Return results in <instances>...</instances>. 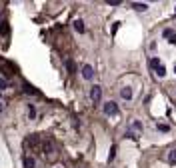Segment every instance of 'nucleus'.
<instances>
[{
	"label": "nucleus",
	"mask_w": 176,
	"mask_h": 168,
	"mask_svg": "<svg viewBox=\"0 0 176 168\" xmlns=\"http://www.w3.org/2000/svg\"><path fill=\"white\" fill-rule=\"evenodd\" d=\"M132 126H134V130H144L142 122H138V120H134V122H132Z\"/></svg>",
	"instance_id": "4468645a"
},
{
	"label": "nucleus",
	"mask_w": 176,
	"mask_h": 168,
	"mask_svg": "<svg viewBox=\"0 0 176 168\" xmlns=\"http://www.w3.org/2000/svg\"><path fill=\"white\" fill-rule=\"evenodd\" d=\"M72 26H74V30L78 32V34H82V32L86 30V28H84V22H82V20H74V22H72Z\"/></svg>",
	"instance_id": "39448f33"
},
{
	"label": "nucleus",
	"mask_w": 176,
	"mask_h": 168,
	"mask_svg": "<svg viewBox=\"0 0 176 168\" xmlns=\"http://www.w3.org/2000/svg\"><path fill=\"white\" fill-rule=\"evenodd\" d=\"M104 114H108V116H116V114H118V104H116V102H112V100L104 102Z\"/></svg>",
	"instance_id": "f257e3e1"
},
{
	"label": "nucleus",
	"mask_w": 176,
	"mask_h": 168,
	"mask_svg": "<svg viewBox=\"0 0 176 168\" xmlns=\"http://www.w3.org/2000/svg\"><path fill=\"white\" fill-rule=\"evenodd\" d=\"M24 90H26V92H32V94H38V90H34L30 84H24Z\"/></svg>",
	"instance_id": "f3484780"
},
{
	"label": "nucleus",
	"mask_w": 176,
	"mask_h": 168,
	"mask_svg": "<svg viewBox=\"0 0 176 168\" xmlns=\"http://www.w3.org/2000/svg\"><path fill=\"white\" fill-rule=\"evenodd\" d=\"M126 138H130V140H136L138 136H134V132H132V130H126V134H124Z\"/></svg>",
	"instance_id": "dca6fc26"
},
{
	"label": "nucleus",
	"mask_w": 176,
	"mask_h": 168,
	"mask_svg": "<svg viewBox=\"0 0 176 168\" xmlns=\"http://www.w3.org/2000/svg\"><path fill=\"white\" fill-rule=\"evenodd\" d=\"M28 116H30V118H34V116H36V110H34V106H30V108H28Z\"/></svg>",
	"instance_id": "6ab92c4d"
},
{
	"label": "nucleus",
	"mask_w": 176,
	"mask_h": 168,
	"mask_svg": "<svg viewBox=\"0 0 176 168\" xmlns=\"http://www.w3.org/2000/svg\"><path fill=\"white\" fill-rule=\"evenodd\" d=\"M174 16H176V10H174Z\"/></svg>",
	"instance_id": "b1692460"
},
{
	"label": "nucleus",
	"mask_w": 176,
	"mask_h": 168,
	"mask_svg": "<svg viewBox=\"0 0 176 168\" xmlns=\"http://www.w3.org/2000/svg\"><path fill=\"white\" fill-rule=\"evenodd\" d=\"M150 66H152L154 70H156L158 66H160V60H158V58H152V60H150Z\"/></svg>",
	"instance_id": "ddd939ff"
},
{
	"label": "nucleus",
	"mask_w": 176,
	"mask_h": 168,
	"mask_svg": "<svg viewBox=\"0 0 176 168\" xmlns=\"http://www.w3.org/2000/svg\"><path fill=\"white\" fill-rule=\"evenodd\" d=\"M168 162L170 164H176V150H170L168 152Z\"/></svg>",
	"instance_id": "9d476101"
},
{
	"label": "nucleus",
	"mask_w": 176,
	"mask_h": 168,
	"mask_svg": "<svg viewBox=\"0 0 176 168\" xmlns=\"http://www.w3.org/2000/svg\"><path fill=\"white\" fill-rule=\"evenodd\" d=\"M156 74H158V76H160V78H164V76H166V68H164L162 64H160V66L156 68Z\"/></svg>",
	"instance_id": "9b49d317"
},
{
	"label": "nucleus",
	"mask_w": 176,
	"mask_h": 168,
	"mask_svg": "<svg viewBox=\"0 0 176 168\" xmlns=\"http://www.w3.org/2000/svg\"><path fill=\"white\" fill-rule=\"evenodd\" d=\"M172 34H174V32H172V28H166V30L162 32V36H164V38H170Z\"/></svg>",
	"instance_id": "2eb2a0df"
},
{
	"label": "nucleus",
	"mask_w": 176,
	"mask_h": 168,
	"mask_svg": "<svg viewBox=\"0 0 176 168\" xmlns=\"http://www.w3.org/2000/svg\"><path fill=\"white\" fill-rule=\"evenodd\" d=\"M174 74H176V66H174Z\"/></svg>",
	"instance_id": "4be33fe9"
},
{
	"label": "nucleus",
	"mask_w": 176,
	"mask_h": 168,
	"mask_svg": "<svg viewBox=\"0 0 176 168\" xmlns=\"http://www.w3.org/2000/svg\"><path fill=\"white\" fill-rule=\"evenodd\" d=\"M66 68H68L70 72H74V62H72V60H68V62H66Z\"/></svg>",
	"instance_id": "a211bd4d"
},
{
	"label": "nucleus",
	"mask_w": 176,
	"mask_h": 168,
	"mask_svg": "<svg viewBox=\"0 0 176 168\" xmlns=\"http://www.w3.org/2000/svg\"><path fill=\"white\" fill-rule=\"evenodd\" d=\"M114 156H116V144H112V146H110V154H108V162H112V160H114Z\"/></svg>",
	"instance_id": "1a4fd4ad"
},
{
	"label": "nucleus",
	"mask_w": 176,
	"mask_h": 168,
	"mask_svg": "<svg viewBox=\"0 0 176 168\" xmlns=\"http://www.w3.org/2000/svg\"><path fill=\"white\" fill-rule=\"evenodd\" d=\"M132 8H134V10H138V12H146V10H148V4H144V2H134V4H132Z\"/></svg>",
	"instance_id": "0eeeda50"
},
{
	"label": "nucleus",
	"mask_w": 176,
	"mask_h": 168,
	"mask_svg": "<svg viewBox=\"0 0 176 168\" xmlns=\"http://www.w3.org/2000/svg\"><path fill=\"white\" fill-rule=\"evenodd\" d=\"M156 130H160V132H168L170 126H168V124H156Z\"/></svg>",
	"instance_id": "f8f14e48"
},
{
	"label": "nucleus",
	"mask_w": 176,
	"mask_h": 168,
	"mask_svg": "<svg viewBox=\"0 0 176 168\" xmlns=\"http://www.w3.org/2000/svg\"><path fill=\"white\" fill-rule=\"evenodd\" d=\"M0 110H2V104H0Z\"/></svg>",
	"instance_id": "5701e85b"
},
{
	"label": "nucleus",
	"mask_w": 176,
	"mask_h": 168,
	"mask_svg": "<svg viewBox=\"0 0 176 168\" xmlns=\"http://www.w3.org/2000/svg\"><path fill=\"white\" fill-rule=\"evenodd\" d=\"M8 32H10V26H8V22H6V20H2V22H0V34H2V36H6Z\"/></svg>",
	"instance_id": "423d86ee"
},
{
	"label": "nucleus",
	"mask_w": 176,
	"mask_h": 168,
	"mask_svg": "<svg viewBox=\"0 0 176 168\" xmlns=\"http://www.w3.org/2000/svg\"><path fill=\"white\" fill-rule=\"evenodd\" d=\"M34 164H36V162H34L32 156H26V158H24V168H34Z\"/></svg>",
	"instance_id": "6e6552de"
},
{
	"label": "nucleus",
	"mask_w": 176,
	"mask_h": 168,
	"mask_svg": "<svg viewBox=\"0 0 176 168\" xmlns=\"http://www.w3.org/2000/svg\"><path fill=\"white\" fill-rule=\"evenodd\" d=\"M92 76H94V68H92L90 64H86V66L82 68V78H84V80H92Z\"/></svg>",
	"instance_id": "7ed1b4c3"
},
{
	"label": "nucleus",
	"mask_w": 176,
	"mask_h": 168,
	"mask_svg": "<svg viewBox=\"0 0 176 168\" xmlns=\"http://www.w3.org/2000/svg\"><path fill=\"white\" fill-rule=\"evenodd\" d=\"M168 42H170V44H176V32H174L172 36H170V40H168Z\"/></svg>",
	"instance_id": "412c9836"
},
{
	"label": "nucleus",
	"mask_w": 176,
	"mask_h": 168,
	"mask_svg": "<svg viewBox=\"0 0 176 168\" xmlns=\"http://www.w3.org/2000/svg\"><path fill=\"white\" fill-rule=\"evenodd\" d=\"M120 96H122L124 100H132V88L130 86H124V88L120 90Z\"/></svg>",
	"instance_id": "20e7f679"
},
{
	"label": "nucleus",
	"mask_w": 176,
	"mask_h": 168,
	"mask_svg": "<svg viewBox=\"0 0 176 168\" xmlns=\"http://www.w3.org/2000/svg\"><path fill=\"white\" fill-rule=\"evenodd\" d=\"M90 98H92V102H100V98H102V88H100V86H92Z\"/></svg>",
	"instance_id": "f03ea898"
},
{
	"label": "nucleus",
	"mask_w": 176,
	"mask_h": 168,
	"mask_svg": "<svg viewBox=\"0 0 176 168\" xmlns=\"http://www.w3.org/2000/svg\"><path fill=\"white\" fill-rule=\"evenodd\" d=\"M4 88H6V80L0 78V90H4Z\"/></svg>",
	"instance_id": "aec40b11"
}]
</instances>
